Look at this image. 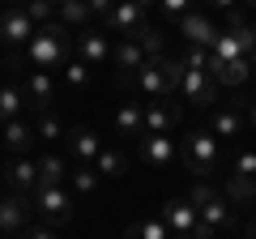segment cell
Masks as SVG:
<instances>
[{
	"instance_id": "6da1fadb",
	"label": "cell",
	"mask_w": 256,
	"mask_h": 239,
	"mask_svg": "<svg viewBox=\"0 0 256 239\" xmlns=\"http://www.w3.org/2000/svg\"><path fill=\"white\" fill-rule=\"evenodd\" d=\"M73 43H77V30H68L56 18V22H47V26H38V34L30 38V47L22 52V64L38 68V73H56V68L64 73V64L77 56Z\"/></svg>"
},
{
	"instance_id": "7a4b0ae2",
	"label": "cell",
	"mask_w": 256,
	"mask_h": 239,
	"mask_svg": "<svg viewBox=\"0 0 256 239\" xmlns=\"http://www.w3.org/2000/svg\"><path fill=\"white\" fill-rule=\"evenodd\" d=\"M222 141L214 137L210 128H192L180 137V166L192 175V180H214L222 171Z\"/></svg>"
},
{
	"instance_id": "3957f363",
	"label": "cell",
	"mask_w": 256,
	"mask_h": 239,
	"mask_svg": "<svg viewBox=\"0 0 256 239\" xmlns=\"http://www.w3.org/2000/svg\"><path fill=\"white\" fill-rule=\"evenodd\" d=\"M184 60H175V56H154L146 68L137 73V90L146 94V98H180V86H184Z\"/></svg>"
},
{
	"instance_id": "277c9868",
	"label": "cell",
	"mask_w": 256,
	"mask_h": 239,
	"mask_svg": "<svg viewBox=\"0 0 256 239\" xmlns=\"http://www.w3.org/2000/svg\"><path fill=\"white\" fill-rule=\"evenodd\" d=\"M214 56L218 60H256V26H248L244 13H230V22L214 43Z\"/></svg>"
},
{
	"instance_id": "5b68a950",
	"label": "cell",
	"mask_w": 256,
	"mask_h": 239,
	"mask_svg": "<svg viewBox=\"0 0 256 239\" xmlns=\"http://www.w3.org/2000/svg\"><path fill=\"white\" fill-rule=\"evenodd\" d=\"M226 196H230V205L256 201V146H239L235 150L230 175H226Z\"/></svg>"
},
{
	"instance_id": "8992f818",
	"label": "cell",
	"mask_w": 256,
	"mask_h": 239,
	"mask_svg": "<svg viewBox=\"0 0 256 239\" xmlns=\"http://www.w3.org/2000/svg\"><path fill=\"white\" fill-rule=\"evenodd\" d=\"M30 201H34V214L38 218H43V226H68V222H73V192H68V188H34V196H30Z\"/></svg>"
},
{
	"instance_id": "52a82bcc",
	"label": "cell",
	"mask_w": 256,
	"mask_h": 239,
	"mask_svg": "<svg viewBox=\"0 0 256 239\" xmlns=\"http://www.w3.org/2000/svg\"><path fill=\"white\" fill-rule=\"evenodd\" d=\"M218 90H222V86L210 77V68H205V64H188V68H184L180 98L192 102L196 111H214V107H218Z\"/></svg>"
},
{
	"instance_id": "ba28073f",
	"label": "cell",
	"mask_w": 256,
	"mask_h": 239,
	"mask_svg": "<svg viewBox=\"0 0 256 239\" xmlns=\"http://www.w3.org/2000/svg\"><path fill=\"white\" fill-rule=\"evenodd\" d=\"M210 132L214 137H230V141H244L248 132V98H230L226 107H214L210 111Z\"/></svg>"
},
{
	"instance_id": "9c48e42d",
	"label": "cell",
	"mask_w": 256,
	"mask_h": 239,
	"mask_svg": "<svg viewBox=\"0 0 256 239\" xmlns=\"http://www.w3.org/2000/svg\"><path fill=\"white\" fill-rule=\"evenodd\" d=\"M73 52H77V60H86L90 68H102V64H111V56H116V38H111L107 30H98V26H86V30H77Z\"/></svg>"
},
{
	"instance_id": "30bf717a",
	"label": "cell",
	"mask_w": 256,
	"mask_h": 239,
	"mask_svg": "<svg viewBox=\"0 0 256 239\" xmlns=\"http://www.w3.org/2000/svg\"><path fill=\"white\" fill-rule=\"evenodd\" d=\"M137 158L146 166H154V171H166V166L180 162V141H175L171 132H146V137L137 141Z\"/></svg>"
},
{
	"instance_id": "8fae6325",
	"label": "cell",
	"mask_w": 256,
	"mask_h": 239,
	"mask_svg": "<svg viewBox=\"0 0 256 239\" xmlns=\"http://www.w3.org/2000/svg\"><path fill=\"white\" fill-rule=\"evenodd\" d=\"M34 201L30 196H22V192H4V201H0V230L9 239H18L22 230H30L34 226Z\"/></svg>"
},
{
	"instance_id": "7c38bea8",
	"label": "cell",
	"mask_w": 256,
	"mask_h": 239,
	"mask_svg": "<svg viewBox=\"0 0 256 239\" xmlns=\"http://www.w3.org/2000/svg\"><path fill=\"white\" fill-rule=\"evenodd\" d=\"M150 64V52L137 43V38H116V56H111V68H116V82L128 86L137 82V73Z\"/></svg>"
},
{
	"instance_id": "4fadbf2b",
	"label": "cell",
	"mask_w": 256,
	"mask_h": 239,
	"mask_svg": "<svg viewBox=\"0 0 256 239\" xmlns=\"http://www.w3.org/2000/svg\"><path fill=\"white\" fill-rule=\"evenodd\" d=\"M34 34H38V26H34V18L26 9H4L0 13V38H4L9 52H26Z\"/></svg>"
},
{
	"instance_id": "5bb4252c",
	"label": "cell",
	"mask_w": 256,
	"mask_h": 239,
	"mask_svg": "<svg viewBox=\"0 0 256 239\" xmlns=\"http://www.w3.org/2000/svg\"><path fill=\"white\" fill-rule=\"evenodd\" d=\"M226 226H235V205H230L226 192H218L214 201L201 205V226H196V239H218Z\"/></svg>"
},
{
	"instance_id": "9a60e30c",
	"label": "cell",
	"mask_w": 256,
	"mask_h": 239,
	"mask_svg": "<svg viewBox=\"0 0 256 239\" xmlns=\"http://www.w3.org/2000/svg\"><path fill=\"white\" fill-rule=\"evenodd\" d=\"M175 26H180V34L188 38V47H210V52H214V43H218V34H222V30L214 26V18L201 13V9H192L188 18H180Z\"/></svg>"
},
{
	"instance_id": "2e32d148",
	"label": "cell",
	"mask_w": 256,
	"mask_h": 239,
	"mask_svg": "<svg viewBox=\"0 0 256 239\" xmlns=\"http://www.w3.org/2000/svg\"><path fill=\"white\" fill-rule=\"evenodd\" d=\"M22 86H26V102L34 116H47L56 102V77L52 73H38V68H30L26 77H22Z\"/></svg>"
},
{
	"instance_id": "e0dca14e",
	"label": "cell",
	"mask_w": 256,
	"mask_h": 239,
	"mask_svg": "<svg viewBox=\"0 0 256 239\" xmlns=\"http://www.w3.org/2000/svg\"><path fill=\"white\" fill-rule=\"evenodd\" d=\"M162 218H166V226H171V235H196V226H201V210H196L188 196H171V201L162 205Z\"/></svg>"
},
{
	"instance_id": "ac0fdd59",
	"label": "cell",
	"mask_w": 256,
	"mask_h": 239,
	"mask_svg": "<svg viewBox=\"0 0 256 239\" xmlns=\"http://www.w3.org/2000/svg\"><path fill=\"white\" fill-rule=\"evenodd\" d=\"M146 9H141V4H132V0H116V9H111V18H107V34H120V38H132L137 34L141 26H146Z\"/></svg>"
},
{
	"instance_id": "d6986e66",
	"label": "cell",
	"mask_w": 256,
	"mask_h": 239,
	"mask_svg": "<svg viewBox=\"0 0 256 239\" xmlns=\"http://www.w3.org/2000/svg\"><path fill=\"white\" fill-rule=\"evenodd\" d=\"M4 188L22 196H34L38 188V158H9L4 162Z\"/></svg>"
},
{
	"instance_id": "ffe728a7",
	"label": "cell",
	"mask_w": 256,
	"mask_h": 239,
	"mask_svg": "<svg viewBox=\"0 0 256 239\" xmlns=\"http://www.w3.org/2000/svg\"><path fill=\"white\" fill-rule=\"evenodd\" d=\"M38 146V132H34V120H9L4 124V154L9 158H30V150Z\"/></svg>"
},
{
	"instance_id": "44dd1931",
	"label": "cell",
	"mask_w": 256,
	"mask_h": 239,
	"mask_svg": "<svg viewBox=\"0 0 256 239\" xmlns=\"http://www.w3.org/2000/svg\"><path fill=\"white\" fill-rule=\"evenodd\" d=\"M26 111H30V102H26V86H22L18 68H9L4 86H0V120L9 124V120H22Z\"/></svg>"
},
{
	"instance_id": "7402d4cb",
	"label": "cell",
	"mask_w": 256,
	"mask_h": 239,
	"mask_svg": "<svg viewBox=\"0 0 256 239\" xmlns=\"http://www.w3.org/2000/svg\"><path fill=\"white\" fill-rule=\"evenodd\" d=\"M64 146H68V158H73V162H98V154L107 150V146L98 141V132H94V128H86V124L68 128Z\"/></svg>"
},
{
	"instance_id": "603a6c76",
	"label": "cell",
	"mask_w": 256,
	"mask_h": 239,
	"mask_svg": "<svg viewBox=\"0 0 256 239\" xmlns=\"http://www.w3.org/2000/svg\"><path fill=\"white\" fill-rule=\"evenodd\" d=\"M252 68H256V60H218V56L210 52V77L218 86H226V90H239V86L252 77Z\"/></svg>"
},
{
	"instance_id": "cb8c5ba5",
	"label": "cell",
	"mask_w": 256,
	"mask_h": 239,
	"mask_svg": "<svg viewBox=\"0 0 256 239\" xmlns=\"http://www.w3.org/2000/svg\"><path fill=\"white\" fill-rule=\"evenodd\" d=\"M180 102L175 98H150L146 102V132H171L180 124Z\"/></svg>"
},
{
	"instance_id": "d4e9b609",
	"label": "cell",
	"mask_w": 256,
	"mask_h": 239,
	"mask_svg": "<svg viewBox=\"0 0 256 239\" xmlns=\"http://www.w3.org/2000/svg\"><path fill=\"white\" fill-rule=\"evenodd\" d=\"M68 175H73V158H60V154L38 158V188H64Z\"/></svg>"
},
{
	"instance_id": "484cf974",
	"label": "cell",
	"mask_w": 256,
	"mask_h": 239,
	"mask_svg": "<svg viewBox=\"0 0 256 239\" xmlns=\"http://www.w3.org/2000/svg\"><path fill=\"white\" fill-rule=\"evenodd\" d=\"M116 132L120 137H132V141L146 137V102H124L116 111Z\"/></svg>"
},
{
	"instance_id": "4316f807",
	"label": "cell",
	"mask_w": 256,
	"mask_h": 239,
	"mask_svg": "<svg viewBox=\"0 0 256 239\" xmlns=\"http://www.w3.org/2000/svg\"><path fill=\"white\" fill-rule=\"evenodd\" d=\"M98 184H102V171H98L94 162H73L68 188H73L77 196H90V192H98Z\"/></svg>"
},
{
	"instance_id": "83f0119b",
	"label": "cell",
	"mask_w": 256,
	"mask_h": 239,
	"mask_svg": "<svg viewBox=\"0 0 256 239\" xmlns=\"http://www.w3.org/2000/svg\"><path fill=\"white\" fill-rule=\"evenodd\" d=\"M60 22L68 30H86L94 22V13H90V0H60Z\"/></svg>"
},
{
	"instance_id": "f1b7e54d",
	"label": "cell",
	"mask_w": 256,
	"mask_h": 239,
	"mask_svg": "<svg viewBox=\"0 0 256 239\" xmlns=\"http://www.w3.org/2000/svg\"><path fill=\"white\" fill-rule=\"evenodd\" d=\"M124 239H171V226H166L162 214L158 218H141V222H132L124 230Z\"/></svg>"
},
{
	"instance_id": "f546056e",
	"label": "cell",
	"mask_w": 256,
	"mask_h": 239,
	"mask_svg": "<svg viewBox=\"0 0 256 239\" xmlns=\"http://www.w3.org/2000/svg\"><path fill=\"white\" fill-rule=\"evenodd\" d=\"M90 82H94V68L86 64V60H77V56H73V60L64 64V86H68L73 94H86V90H90Z\"/></svg>"
},
{
	"instance_id": "4dcf8cb0",
	"label": "cell",
	"mask_w": 256,
	"mask_h": 239,
	"mask_svg": "<svg viewBox=\"0 0 256 239\" xmlns=\"http://www.w3.org/2000/svg\"><path fill=\"white\" fill-rule=\"evenodd\" d=\"M94 166L102 171V180H124V175H128V154L107 146V150L98 154V162H94Z\"/></svg>"
},
{
	"instance_id": "1f68e13d",
	"label": "cell",
	"mask_w": 256,
	"mask_h": 239,
	"mask_svg": "<svg viewBox=\"0 0 256 239\" xmlns=\"http://www.w3.org/2000/svg\"><path fill=\"white\" fill-rule=\"evenodd\" d=\"M34 132H38V141H43V146H52V141L68 137V128L60 124V116H56V111H47V116H34Z\"/></svg>"
},
{
	"instance_id": "d6a6232c",
	"label": "cell",
	"mask_w": 256,
	"mask_h": 239,
	"mask_svg": "<svg viewBox=\"0 0 256 239\" xmlns=\"http://www.w3.org/2000/svg\"><path fill=\"white\" fill-rule=\"evenodd\" d=\"M132 38H137V43H141V47L150 52V60H154V56H166V52H162V30H154L150 22H146V26H141V30H137Z\"/></svg>"
},
{
	"instance_id": "836d02e7",
	"label": "cell",
	"mask_w": 256,
	"mask_h": 239,
	"mask_svg": "<svg viewBox=\"0 0 256 239\" xmlns=\"http://www.w3.org/2000/svg\"><path fill=\"white\" fill-rule=\"evenodd\" d=\"M214 196H218V188H214L210 180H192V188H188V201L196 205V210H201L205 201H214Z\"/></svg>"
},
{
	"instance_id": "e575fe53",
	"label": "cell",
	"mask_w": 256,
	"mask_h": 239,
	"mask_svg": "<svg viewBox=\"0 0 256 239\" xmlns=\"http://www.w3.org/2000/svg\"><path fill=\"white\" fill-rule=\"evenodd\" d=\"M158 9H162V18L180 22V18H188V13L196 9V0H162V4H158Z\"/></svg>"
},
{
	"instance_id": "d590c367",
	"label": "cell",
	"mask_w": 256,
	"mask_h": 239,
	"mask_svg": "<svg viewBox=\"0 0 256 239\" xmlns=\"http://www.w3.org/2000/svg\"><path fill=\"white\" fill-rule=\"evenodd\" d=\"M111 9H116V0H90V13H94V22H102V26H107Z\"/></svg>"
},
{
	"instance_id": "8d00e7d4",
	"label": "cell",
	"mask_w": 256,
	"mask_h": 239,
	"mask_svg": "<svg viewBox=\"0 0 256 239\" xmlns=\"http://www.w3.org/2000/svg\"><path fill=\"white\" fill-rule=\"evenodd\" d=\"M18 239H56V230H52V226H43V222H38V226H30V230H22Z\"/></svg>"
},
{
	"instance_id": "74e56055",
	"label": "cell",
	"mask_w": 256,
	"mask_h": 239,
	"mask_svg": "<svg viewBox=\"0 0 256 239\" xmlns=\"http://www.w3.org/2000/svg\"><path fill=\"white\" fill-rule=\"evenodd\" d=\"M235 4L239 0H210V9H226V13H235Z\"/></svg>"
},
{
	"instance_id": "f35d334b",
	"label": "cell",
	"mask_w": 256,
	"mask_h": 239,
	"mask_svg": "<svg viewBox=\"0 0 256 239\" xmlns=\"http://www.w3.org/2000/svg\"><path fill=\"white\" fill-rule=\"evenodd\" d=\"M248 128L256 132V102H248Z\"/></svg>"
},
{
	"instance_id": "ab89813d",
	"label": "cell",
	"mask_w": 256,
	"mask_h": 239,
	"mask_svg": "<svg viewBox=\"0 0 256 239\" xmlns=\"http://www.w3.org/2000/svg\"><path fill=\"white\" fill-rule=\"evenodd\" d=\"M132 4H141V9L150 13V9H158V4H162V0H132Z\"/></svg>"
},
{
	"instance_id": "60d3db41",
	"label": "cell",
	"mask_w": 256,
	"mask_h": 239,
	"mask_svg": "<svg viewBox=\"0 0 256 239\" xmlns=\"http://www.w3.org/2000/svg\"><path fill=\"white\" fill-rule=\"evenodd\" d=\"M30 0H4V9H26Z\"/></svg>"
},
{
	"instance_id": "b9f144b4",
	"label": "cell",
	"mask_w": 256,
	"mask_h": 239,
	"mask_svg": "<svg viewBox=\"0 0 256 239\" xmlns=\"http://www.w3.org/2000/svg\"><path fill=\"white\" fill-rule=\"evenodd\" d=\"M248 239H256V222H248Z\"/></svg>"
},
{
	"instance_id": "7bdbcfd3",
	"label": "cell",
	"mask_w": 256,
	"mask_h": 239,
	"mask_svg": "<svg viewBox=\"0 0 256 239\" xmlns=\"http://www.w3.org/2000/svg\"><path fill=\"white\" fill-rule=\"evenodd\" d=\"M239 4H248V9H256V0H239Z\"/></svg>"
},
{
	"instance_id": "ee69618b",
	"label": "cell",
	"mask_w": 256,
	"mask_h": 239,
	"mask_svg": "<svg viewBox=\"0 0 256 239\" xmlns=\"http://www.w3.org/2000/svg\"><path fill=\"white\" fill-rule=\"evenodd\" d=\"M171 239H196V235H171Z\"/></svg>"
}]
</instances>
